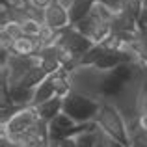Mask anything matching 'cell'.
Listing matches in <instances>:
<instances>
[{"instance_id":"22","label":"cell","mask_w":147,"mask_h":147,"mask_svg":"<svg viewBox=\"0 0 147 147\" xmlns=\"http://www.w3.org/2000/svg\"><path fill=\"white\" fill-rule=\"evenodd\" d=\"M52 2H54V0H32V4L36 7H39V9H47Z\"/></svg>"},{"instance_id":"4","label":"cell","mask_w":147,"mask_h":147,"mask_svg":"<svg viewBox=\"0 0 147 147\" xmlns=\"http://www.w3.org/2000/svg\"><path fill=\"white\" fill-rule=\"evenodd\" d=\"M39 121V114H37L36 106H26V108H19L17 114L2 125V134L6 136H19V134H26L32 130V127Z\"/></svg>"},{"instance_id":"23","label":"cell","mask_w":147,"mask_h":147,"mask_svg":"<svg viewBox=\"0 0 147 147\" xmlns=\"http://www.w3.org/2000/svg\"><path fill=\"white\" fill-rule=\"evenodd\" d=\"M22 2H24V4H32V0H22Z\"/></svg>"},{"instance_id":"12","label":"cell","mask_w":147,"mask_h":147,"mask_svg":"<svg viewBox=\"0 0 147 147\" xmlns=\"http://www.w3.org/2000/svg\"><path fill=\"white\" fill-rule=\"evenodd\" d=\"M54 97H56V90H54L52 78H50V75H49L47 78H45L43 82H41L39 86L36 88V93H34V102H32V106L43 104V102H47V100L54 99Z\"/></svg>"},{"instance_id":"10","label":"cell","mask_w":147,"mask_h":147,"mask_svg":"<svg viewBox=\"0 0 147 147\" xmlns=\"http://www.w3.org/2000/svg\"><path fill=\"white\" fill-rule=\"evenodd\" d=\"M9 91V99L11 102L17 108H26L32 106L34 102V93H36V88H24V86H7Z\"/></svg>"},{"instance_id":"13","label":"cell","mask_w":147,"mask_h":147,"mask_svg":"<svg viewBox=\"0 0 147 147\" xmlns=\"http://www.w3.org/2000/svg\"><path fill=\"white\" fill-rule=\"evenodd\" d=\"M47 76H49V73L45 71L41 65H36L34 69H30V71H28V75H26L24 78L21 80V84H19V86H24V88H37L45 78H47Z\"/></svg>"},{"instance_id":"6","label":"cell","mask_w":147,"mask_h":147,"mask_svg":"<svg viewBox=\"0 0 147 147\" xmlns=\"http://www.w3.org/2000/svg\"><path fill=\"white\" fill-rule=\"evenodd\" d=\"M45 24L49 28L61 32V30L71 26V17H69V9L65 6H61L58 0H54L52 4L45 9Z\"/></svg>"},{"instance_id":"17","label":"cell","mask_w":147,"mask_h":147,"mask_svg":"<svg viewBox=\"0 0 147 147\" xmlns=\"http://www.w3.org/2000/svg\"><path fill=\"white\" fill-rule=\"evenodd\" d=\"M144 7H145L144 0H125V4H123V11L130 13L134 19H138V17L142 15Z\"/></svg>"},{"instance_id":"21","label":"cell","mask_w":147,"mask_h":147,"mask_svg":"<svg viewBox=\"0 0 147 147\" xmlns=\"http://www.w3.org/2000/svg\"><path fill=\"white\" fill-rule=\"evenodd\" d=\"M142 28H147V7H144L142 15L138 17V30H142Z\"/></svg>"},{"instance_id":"26","label":"cell","mask_w":147,"mask_h":147,"mask_svg":"<svg viewBox=\"0 0 147 147\" xmlns=\"http://www.w3.org/2000/svg\"><path fill=\"white\" fill-rule=\"evenodd\" d=\"M95 2H99V0H95Z\"/></svg>"},{"instance_id":"25","label":"cell","mask_w":147,"mask_h":147,"mask_svg":"<svg viewBox=\"0 0 147 147\" xmlns=\"http://www.w3.org/2000/svg\"><path fill=\"white\" fill-rule=\"evenodd\" d=\"M130 147H138V145H130Z\"/></svg>"},{"instance_id":"1","label":"cell","mask_w":147,"mask_h":147,"mask_svg":"<svg viewBox=\"0 0 147 147\" xmlns=\"http://www.w3.org/2000/svg\"><path fill=\"white\" fill-rule=\"evenodd\" d=\"M97 125L104 134L112 138L121 147H130V132L123 114L112 100H102L97 115Z\"/></svg>"},{"instance_id":"5","label":"cell","mask_w":147,"mask_h":147,"mask_svg":"<svg viewBox=\"0 0 147 147\" xmlns=\"http://www.w3.org/2000/svg\"><path fill=\"white\" fill-rule=\"evenodd\" d=\"M56 45L69 49V50H71V52L75 54L76 58H78V60H82V58H84V56H86V54L90 52L91 49L95 47L93 41L88 39L86 36H82V34H80L78 30L75 28V26H69V28L61 30Z\"/></svg>"},{"instance_id":"20","label":"cell","mask_w":147,"mask_h":147,"mask_svg":"<svg viewBox=\"0 0 147 147\" xmlns=\"http://www.w3.org/2000/svg\"><path fill=\"white\" fill-rule=\"evenodd\" d=\"M136 127L138 129H142L144 132H147V112L138 115V121H136Z\"/></svg>"},{"instance_id":"11","label":"cell","mask_w":147,"mask_h":147,"mask_svg":"<svg viewBox=\"0 0 147 147\" xmlns=\"http://www.w3.org/2000/svg\"><path fill=\"white\" fill-rule=\"evenodd\" d=\"M95 6V0H75L73 6L69 7V17H71V26L78 24L86 17H90L91 9Z\"/></svg>"},{"instance_id":"8","label":"cell","mask_w":147,"mask_h":147,"mask_svg":"<svg viewBox=\"0 0 147 147\" xmlns=\"http://www.w3.org/2000/svg\"><path fill=\"white\" fill-rule=\"evenodd\" d=\"M112 34H136L138 30V19H134L130 13L121 11L114 17L112 21Z\"/></svg>"},{"instance_id":"18","label":"cell","mask_w":147,"mask_h":147,"mask_svg":"<svg viewBox=\"0 0 147 147\" xmlns=\"http://www.w3.org/2000/svg\"><path fill=\"white\" fill-rule=\"evenodd\" d=\"M24 15H26V19H34V21L45 24V9H39L34 4H26L24 6Z\"/></svg>"},{"instance_id":"24","label":"cell","mask_w":147,"mask_h":147,"mask_svg":"<svg viewBox=\"0 0 147 147\" xmlns=\"http://www.w3.org/2000/svg\"><path fill=\"white\" fill-rule=\"evenodd\" d=\"M112 147H121V145H119V144H114V145H112Z\"/></svg>"},{"instance_id":"3","label":"cell","mask_w":147,"mask_h":147,"mask_svg":"<svg viewBox=\"0 0 147 147\" xmlns=\"http://www.w3.org/2000/svg\"><path fill=\"white\" fill-rule=\"evenodd\" d=\"M100 102L102 100H95L86 97V95L76 93V91H69L63 97V114L69 115L76 125L97 121Z\"/></svg>"},{"instance_id":"19","label":"cell","mask_w":147,"mask_h":147,"mask_svg":"<svg viewBox=\"0 0 147 147\" xmlns=\"http://www.w3.org/2000/svg\"><path fill=\"white\" fill-rule=\"evenodd\" d=\"M100 2L106 4V6L110 7L115 15H117V13H121V11H123V4H125V0H100Z\"/></svg>"},{"instance_id":"14","label":"cell","mask_w":147,"mask_h":147,"mask_svg":"<svg viewBox=\"0 0 147 147\" xmlns=\"http://www.w3.org/2000/svg\"><path fill=\"white\" fill-rule=\"evenodd\" d=\"M21 26H22V34H24L26 37L39 39V36H41V32H43V26H45V24L34 21V19H24V21L21 22Z\"/></svg>"},{"instance_id":"7","label":"cell","mask_w":147,"mask_h":147,"mask_svg":"<svg viewBox=\"0 0 147 147\" xmlns=\"http://www.w3.org/2000/svg\"><path fill=\"white\" fill-rule=\"evenodd\" d=\"M39 50H41L39 41L32 39V37H26V36L15 39L13 45H11V54L21 56V58H32V56H36Z\"/></svg>"},{"instance_id":"9","label":"cell","mask_w":147,"mask_h":147,"mask_svg":"<svg viewBox=\"0 0 147 147\" xmlns=\"http://www.w3.org/2000/svg\"><path fill=\"white\" fill-rule=\"evenodd\" d=\"M36 108H37V114H39V119H43L47 123H52L63 112V97H58L56 95L54 99L47 100V102L37 104Z\"/></svg>"},{"instance_id":"2","label":"cell","mask_w":147,"mask_h":147,"mask_svg":"<svg viewBox=\"0 0 147 147\" xmlns=\"http://www.w3.org/2000/svg\"><path fill=\"white\" fill-rule=\"evenodd\" d=\"M104 76H106V71H100L95 65H78L75 71L69 73L73 91L95 100H104L102 97Z\"/></svg>"},{"instance_id":"15","label":"cell","mask_w":147,"mask_h":147,"mask_svg":"<svg viewBox=\"0 0 147 147\" xmlns=\"http://www.w3.org/2000/svg\"><path fill=\"white\" fill-rule=\"evenodd\" d=\"M97 136H99V129L91 130V132H80L75 136L76 147H95L97 144Z\"/></svg>"},{"instance_id":"16","label":"cell","mask_w":147,"mask_h":147,"mask_svg":"<svg viewBox=\"0 0 147 147\" xmlns=\"http://www.w3.org/2000/svg\"><path fill=\"white\" fill-rule=\"evenodd\" d=\"M0 34H6V36H7V37H11L13 41L24 36V34H22V26H21V22H15V21H11V22H7V24L0 26Z\"/></svg>"}]
</instances>
